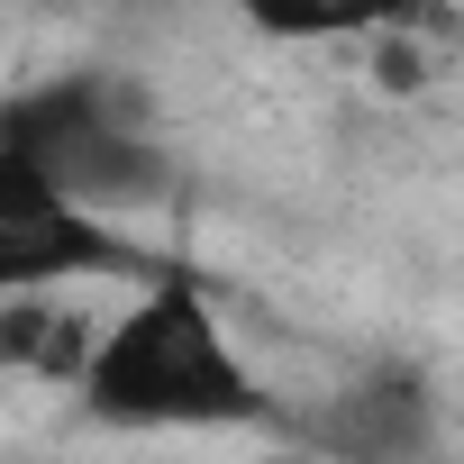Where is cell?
Segmentation results:
<instances>
[{
  "label": "cell",
  "mask_w": 464,
  "mask_h": 464,
  "mask_svg": "<svg viewBox=\"0 0 464 464\" xmlns=\"http://www.w3.org/2000/svg\"><path fill=\"white\" fill-rule=\"evenodd\" d=\"M101 428H265L274 392L256 382V364L237 355V337L218 328L209 292L191 274L146 283L128 310H110V346L73 401Z\"/></svg>",
  "instance_id": "obj_1"
},
{
  "label": "cell",
  "mask_w": 464,
  "mask_h": 464,
  "mask_svg": "<svg viewBox=\"0 0 464 464\" xmlns=\"http://www.w3.org/2000/svg\"><path fill=\"white\" fill-rule=\"evenodd\" d=\"M0 155L46 164L73 200H92L101 218L137 209L164 191V155L146 146V128L128 119V101L101 73H64V82H19L0 101Z\"/></svg>",
  "instance_id": "obj_2"
},
{
  "label": "cell",
  "mask_w": 464,
  "mask_h": 464,
  "mask_svg": "<svg viewBox=\"0 0 464 464\" xmlns=\"http://www.w3.org/2000/svg\"><path fill=\"white\" fill-rule=\"evenodd\" d=\"M82 283H164V265L119 218L73 200L46 164L0 155V301H19V292H82Z\"/></svg>",
  "instance_id": "obj_3"
},
{
  "label": "cell",
  "mask_w": 464,
  "mask_h": 464,
  "mask_svg": "<svg viewBox=\"0 0 464 464\" xmlns=\"http://www.w3.org/2000/svg\"><path fill=\"white\" fill-rule=\"evenodd\" d=\"M428 437H437V419H428V382L419 373H364L319 419V455L328 464H419Z\"/></svg>",
  "instance_id": "obj_4"
},
{
  "label": "cell",
  "mask_w": 464,
  "mask_h": 464,
  "mask_svg": "<svg viewBox=\"0 0 464 464\" xmlns=\"http://www.w3.org/2000/svg\"><path fill=\"white\" fill-rule=\"evenodd\" d=\"M364 64H373V92H392V101H410V92H428V73H437V64H428V55H419V46L401 37V28H382Z\"/></svg>",
  "instance_id": "obj_5"
},
{
  "label": "cell",
  "mask_w": 464,
  "mask_h": 464,
  "mask_svg": "<svg viewBox=\"0 0 464 464\" xmlns=\"http://www.w3.org/2000/svg\"><path fill=\"white\" fill-rule=\"evenodd\" d=\"M265 464H328L319 446H283V455H265Z\"/></svg>",
  "instance_id": "obj_6"
}]
</instances>
